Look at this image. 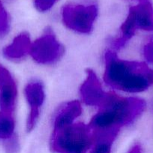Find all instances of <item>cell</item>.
Returning <instances> with one entry per match:
<instances>
[{
  "mask_svg": "<svg viewBox=\"0 0 153 153\" xmlns=\"http://www.w3.org/2000/svg\"><path fill=\"white\" fill-rule=\"evenodd\" d=\"M145 107V102L141 99L123 97L112 91L108 92L105 102L88 124L92 143H113L122 127L132 123Z\"/></svg>",
  "mask_w": 153,
  "mask_h": 153,
  "instance_id": "cell-1",
  "label": "cell"
},
{
  "mask_svg": "<svg viewBox=\"0 0 153 153\" xmlns=\"http://www.w3.org/2000/svg\"><path fill=\"white\" fill-rule=\"evenodd\" d=\"M104 80L110 88L127 93L146 91L153 83V71L142 62L120 59L116 51L105 52Z\"/></svg>",
  "mask_w": 153,
  "mask_h": 153,
  "instance_id": "cell-2",
  "label": "cell"
},
{
  "mask_svg": "<svg viewBox=\"0 0 153 153\" xmlns=\"http://www.w3.org/2000/svg\"><path fill=\"white\" fill-rule=\"evenodd\" d=\"M92 143L88 125L82 123H73L52 130L50 146L56 152L86 153Z\"/></svg>",
  "mask_w": 153,
  "mask_h": 153,
  "instance_id": "cell-3",
  "label": "cell"
},
{
  "mask_svg": "<svg viewBox=\"0 0 153 153\" xmlns=\"http://www.w3.org/2000/svg\"><path fill=\"white\" fill-rule=\"evenodd\" d=\"M97 16L98 7L94 4H67L62 10L64 25L80 34H88L92 31Z\"/></svg>",
  "mask_w": 153,
  "mask_h": 153,
  "instance_id": "cell-4",
  "label": "cell"
},
{
  "mask_svg": "<svg viewBox=\"0 0 153 153\" xmlns=\"http://www.w3.org/2000/svg\"><path fill=\"white\" fill-rule=\"evenodd\" d=\"M62 45L57 40L51 28H47L44 33L31 45L29 55L38 64H53L63 55Z\"/></svg>",
  "mask_w": 153,
  "mask_h": 153,
  "instance_id": "cell-5",
  "label": "cell"
},
{
  "mask_svg": "<svg viewBox=\"0 0 153 153\" xmlns=\"http://www.w3.org/2000/svg\"><path fill=\"white\" fill-rule=\"evenodd\" d=\"M81 100L86 105L100 108L107 98L108 92H105L102 85L92 70H86V78L80 88Z\"/></svg>",
  "mask_w": 153,
  "mask_h": 153,
  "instance_id": "cell-6",
  "label": "cell"
},
{
  "mask_svg": "<svg viewBox=\"0 0 153 153\" xmlns=\"http://www.w3.org/2000/svg\"><path fill=\"white\" fill-rule=\"evenodd\" d=\"M16 97V82L9 70L0 64V111L14 114Z\"/></svg>",
  "mask_w": 153,
  "mask_h": 153,
  "instance_id": "cell-7",
  "label": "cell"
},
{
  "mask_svg": "<svg viewBox=\"0 0 153 153\" xmlns=\"http://www.w3.org/2000/svg\"><path fill=\"white\" fill-rule=\"evenodd\" d=\"M25 97L30 107V113L26 123L28 131L34 128L40 113V106L43 104L45 98L44 90L41 83L38 82H30L24 90Z\"/></svg>",
  "mask_w": 153,
  "mask_h": 153,
  "instance_id": "cell-8",
  "label": "cell"
},
{
  "mask_svg": "<svg viewBox=\"0 0 153 153\" xmlns=\"http://www.w3.org/2000/svg\"><path fill=\"white\" fill-rule=\"evenodd\" d=\"M129 10L133 13L137 29L153 30V7L149 0H138V4Z\"/></svg>",
  "mask_w": 153,
  "mask_h": 153,
  "instance_id": "cell-9",
  "label": "cell"
},
{
  "mask_svg": "<svg viewBox=\"0 0 153 153\" xmlns=\"http://www.w3.org/2000/svg\"><path fill=\"white\" fill-rule=\"evenodd\" d=\"M32 43L28 33L22 32L14 39L11 43L3 49V55L10 60H19L29 54Z\"/></svg>",
  "mask_w": 153,
  "mask_h": 153,
  "instance_id": "cell-10",
  "label": "cell"
},
{
  "mask_svg": "<svg viewBox=\"0 0 153 153\" xmlns=\"http://www.w3.org/2000/svg\"><path fill=\"white\" fill-rule=\"evenodd\" d=\"M82 111V106L79 101L68 102L58 110L53 122V128H59L73 123L79 117Z\"/></svg>",
  "mask_w": 153,
  "mask_h": 153,
  "instance_id": "cell-11",
  "label": "cell"
},
{
  "mask_svg": "<svg viewBox=\"0 0 153 153\" xmlns=\"http://www.w3.org/2000/svg\"><path fill=\"white\" fill-rule=\"evenodd\" d=\"M15 120L14 114L0 111V138L7 140L14 134Z\"/></svg>",
  "mask_w": 153,
  "mask_h": 153,
  "instance_id": "cell-12",
  "label": "cell"
},
{
  "mask_svg": "<svg viewBox=\"0 0 153 153\" xmlns=\"http://www.w3.org/2000/svg\"><path fill=\"white\" fill-rule=\"evenodd\" d=\"M10 29V20L7 11L0 0V37H4Z\"/></svg>",
  "mask_w": 153,
  "mask_h": 153,
  "instance_id": "cell-13",
  "label": "cell"
},
{
  "mask_svg": "<svg viewBox=\"0 0 153 153\" xmlns=\"http://www.w3.org/2000/svg\"><path fill=\"white\" fill-rule=\"evenodd\" d=\"M4 148L5 153H18L20 151V143L16 134L10 138L4 140Z\"/></svg>",
  "mask_w": 153,
  "mask_h": 153,
  "instance_id": "cell-14",
  "label": "cell"
},
{
  "mask_svg": "<svg viewBox=\"0 0 153 153\" xmlns=\"http://www.w3.org/2000/svg\"><path fill=\"white\" fill-rule=\"evenodd\" d=\"M90 153H110L112 143L108 142H96L93 143Z\"/></svg>",
  "mask_w": 153,
  "mask_h": 153,
  "instance_id": "cell-15",
  "label": "cell"
},
{
  "mask_svg": "<svg viewBox=\"0 0 153 153\" xmlns=\"http://www.w3.org/2000/svg\"><path fill=\"white\" fill-rule=\"evenodd\" d=\"M57 0H34V6L39 11L44 12L50 10Z\"/></svg>",
  "mask_w": 153,
  "mask_h": 153,
  "instance_id": "cell-16",
  "label": "cell"
},
{
  "mask_svg": "<svg viewBox=\"0 0 153 153\" xmlns=\"http://www.w3.org/2000/svg\"><path fill=\"white\" fill-rule=\"evenodd\" d=\"M128 153H141V148L139 145H134L131 149H130Z\"/></svg>",
  "mask_w": 153,
  "mask_h": 153,
  "instance_id": "cell-17",
  "label": "cell"
},
{
  "mask_svg": "<svg viewBox=\"0 0 153 153\" xmlns=\"http://www.w3.org/2000/svg\"><path fill=\"white\" fill-rule=\"evenodd\" d=\"M5 1H13V0H5Z\"/></svg>",
  "mask_w": 153,
  "mask_h": 153,
  "instance_id": "cell-18",
  "label": "cell"
}]
</instances>
